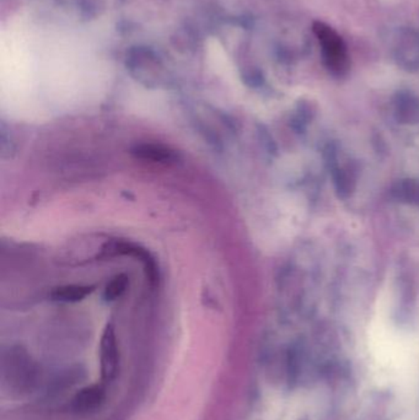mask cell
Returning a JSON list of instances; mask_svg holds the SVG:
<instances>
[{
	"mask_svg": "<svg viewBox=\"0 0 419 420\" xmlns=\"http://www.w3.org/2000/svg\"><path fill=\"white\" fill-rule=\"evenodd\" d=\"M314 32L319 39L324 66L334 75H344L349 69L347 46L342 37L331 26L316 21Z\"/></svg>",
	"mask_w": 419,
	"mask_h": 420,
	"instance_id": "cell-1",
	"label": "cell"
},
{
	"mask_svg": "<svg viewBox=\"0 0 419 420\" xmlns=\"http://www.w3.org/2000/svg\"><path fill=\"white\" fill-rule=\"evenodd\" d=\"M101 378L105 383L114 381L119 371V354L116 335L112 330H107L101 339Z\"/></svg>",
	"mask_w": 419,
	"mask_h": 420,
	"instance_id": "cell-2",
	"label": "cell"
},
{
	"mask_svg": "<svg viewBox=\"0 0 419 420\" xmlns=\"http://www.w3.org/2000/svg\"><path fill=\"white\" fill-rule=\"evenodd\" d=\"M105 400V388L102 386L86 387L74 398V408L79 412H91L99 408Z\"/></svg>",
	"mask_w": 419,
	"mask_h": 420,
	"instance_id": "cell-3",
	"label": "cell"
},
{
	"mask_svg": "<svg viewBox=\"0 0 419 420\" xmlns=\"http://www.w3.org/2000/svg\"><path fill=\"white\" fill-rule=\"evenodd\" d=\"M397 121L405 125L419 123V101L410 95L400 96L395 105Z\"/></svg>",
	"mask_w": 419,
	"mask_h": 420,
	"instance_id": "cell-4",
	"label": "cell"
},
{
	"mask_svg": "<svg viewBox=\"0 0 419 420\" xmlns=\"http://www.w3.org/2000/svg\"><path fill=\"white\" fill-rule=\"evenodd\" d=\"M392 197L396 201L419 206V181L402 180L392 188Z\"/></svg>",
	"mask_w": 419,
	"mask_h": 420,
	"instance_id": "cell-5",
	"label": "cell"
},
{
	"mask_svg": "<svg viewBox=\"0 0 419 420\" xmlns=\"http://www.w3.org/2000/svg\"><path fill=\"white\" fill-rule=\"evenodd\" d=\"M334 180L336 191L341 198H347L352 194V192L356 188V175L352 168L334 166Z\"/></svg>",
	"mask_w": 419,
	"mask_h": 420,
	"instance_id": "cell-6",
	"label": "cell"
},
{
	"mask_svg": "<svg viewBox=\"0 0 419 420\" xmlns=\"http://www.w3.org/2000/svg\"><path fill=\"white\" fill-rule=\"evenodd\" d=\"M86 295L85 289L79 287H67L56 292V297L59 300L75 301Z\"/></svg>",
	"mask_w": 419,
	"mask_h": 420,
	"instance_id": "cell-7",
	"label": "cell"
}]
</instances>
